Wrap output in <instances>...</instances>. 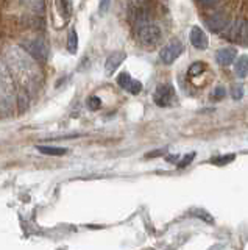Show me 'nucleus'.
Wrapping results in <instances>:
<instances>
[{
	"mask_svg": "<svg viewBox=\"0 0 248 250\" xmlns=\"http://www.w3.org/2000/svg\"><path fill=\"white\" fill-rule=\"evenodd\" d=\"M55 8H57V13L64 21L71 19V16H72V0H55Z\"/></svg>",
	"mask_w": 248,
	"mask_h": 250,
	"instance_id": "obj_10",
	"label": "nucleus"
},
{
	"mask_svg": "<svg viewBox=\"0 0 248 250\" xmlns=\"http://www.w3.org/2000/svg\"><path fill=\"white\" fill-rule=\"evenodd\" d=\"M76 49H78V35H76V31L72 28L67 35V50L71 53H75Z\"/></svg>",
	"mask_w": 248,
	"mask_h": 250,
	"instance_id": "obj_14",
	"label": "nucleus"
},
{
	"mask_svg": "<svg viewBox=\"0 0 248 250\" xmlns=\"http://www.w3.org/2000/svg\"><path fill=\"white\" fill-rule=\"evenodd\" d=\"M125 58H127L125 52H114V53H111L110 57L106 58V61H105V72H106V75L114 74L115 70L119 69V66L122 64V62L125 61Z\"/></svg>",
	"mask_w": 248,
	"mask_h": 250,
	"instance_id": "obj_7",
	"label": "nucleus"
},
{
	"mask_svg": "<svg viewBox=\"0 0 248 250\" xmlns=\"http://www.w3.org/2000/svg\"><path fill=\"white\" fill-rule=\"evenodd\" d=\"M205 25L211 31H214V33H220L222 30L228 28L229 18H228V14H225V13H215L212 16H209L205 21Z\"/></svg>",
	"mask_w": 248,
	"mask_h": 250,
	"instance_id": "obj_6",
	"label": "nucleus"
},
{
	"mask_svg": "<svg viewBox=\"0 0 248 250\" xmlns=\"http://www.w3.org/2000/svg\"><path fill=\"white\" fill-rule=\"evenodd\" d=\"M162 152H164V150H156V152H154V153H149V155H147V158H154V156H158V155H162Z\"/></svg>",
	"mask_w": 248,
	"mask_h": 250,
	"instance_id": "obj_26",
	"label": "nucleus"
},
{
	"mask_svg": "<svg viewBox=\"0 0 248 250\" xmlns=\"http://www.w3.org/2000/svg\"><path fill=\"white\" fill-rule=\"evenodd\" d=\"M236 55H237V52L234 47H223V49L217 52L215 60L220 66H229L231 62L236 60Z\"/></svg>",
	"mask_w": 248,
	"mask_h": 250,
	"instance_id": "obj_9",
	"label": "nucleus"
},
{
	"mask_svg": "<svg viewBox=\"0 0 248 250\" xmlns=\"http://www.w3.org/2000/svg\"><path fill=\"white\" fill-rule=\"evenodd\" d=\"M191 42L192 45L195 47V49H200V50H205L208 47V36L203 30H201L200 27H193L191 30Z\"/></svg>",
	"mask_w": 248,
	"mask_h": 250,
	"instance_id": "obj_8",
	"label": "nucleus"
},
{
	"mask_svg": "<svg viewBox=\"0 0 248 250\" xmlns=\"http://www.w3.org/2000/svg\"><path fill=\"white\" fill-rule=\"evenodd\" d=\"M127 91L131 92V94H134V96H136V94H139V92L142 91V83L137 82V80H133V82L130 83L128 88H127Z\"/></svg>",
	"mask_w": 248,
	"mask_h": 250,
	"instance_id": "obj_20",
	"label": "nucleus"
},
{
	"mask_svg": "<svg viewBox=\"0 0 248 250\" xmlns=\"http://www.w3.org/2000/svg\"><path fill=\"white\" fill-rule=\"evenodd\" d=\"M110 6H111V0H100V3H98L100 14H106L108 10H110Z\"/></svg>",
	"mask_w": 248,
	"mask_h": 250,
	"instance_id": "obj_21",
	"label": "nucleus"
},
{
	"mask_svg": "<svg viewBox=\"0 0 248 250\" xmlns=\"http://www.w3.org/2000/svg\"><path fill=\"white\" fill-rule=\"evenodd\" d=\"M22 5L30 8V10L36 14H44V11H45L44 0H22Z\"/></svg>",
	"mask_w": 248,
	"mask_h": 250,
	"instance_id": "obj_13",
	"label": "nucleus"
},
{
	"mask_svg": "<svg viewBox=\"0 0 248 250\" xmlns=\"http://www.w3.org/2000/svg\"><path fill=\"white\" fill-rule=\"evenodd\" d=\"M234 158H236L234 155H223V156H217V158H212V163L219 164V166H225V164L231 163Z\"/></svg>",
	"mask_w": 248,
	"mask_h": 250,
	"instance_id": "obj_18",
	"label": "nucleus"
},
{
	"mask_svg": "<svg viewBox=\"0 0 248 250\" xmlns=\"http://www.w3.org/2000/svg\"><path fill=\"white\" fill-rule=\"evenodd\" d=\"M131 82H133V78H131V75L128 72H122L117 77V84L120 86V88H123V89H127Z\"/></svg>",
	"mask_w": 248,
	"mask_h": 250,
	"instance_id": "obj_16",
	"label": "nucleus"
},
{
	"mask_svg": "<svg viewBox=\"0 0 248 250\" xmlns=\"http://www.w3.org/2000/svg\"><path fill=\"white\" fill-rule=\"evenodd\" d=\"M36 150L44 153V155L61 156V155H66L67 148H64V147H52V146H36Z\"/></svg>",
	"mask_w": 248,
	"mask_h": 250,
	"instance_id": "obj_11",
	"label": "nucleus"
},
{
	"mask_svg": "<svg viewBox=\"0 0 248 250\" xmlns=\"http://www.w3.org/2000/svg\"><path fill=\"white\" fill-rule=\"evenodd\" d=\"M200 3L206 6V8H214L220 3V0H200Z\"/></svg>",
	"mask_w": 248,
	"mask_h": 250,
	"instance_id": "obj_23",
	"label": "nucleus"
},
{
	"mask_svg": "<svg viewBox=\"0 0 248 250\" xmlns=\"http://www.w3.org/2000/svg\"><path fill=\"white\" fill-rule=\"evenodd\" d=\"M193 158H195V153H193V152H192L191 155H186L184 158H183L180 163H178V167H186V166H189Z\"/></svg>",
	"mask_w": 248,
	"mask_h": 250,
	"instance_id": "obj_22",
	"label": "nucleus"
},
{
	"mask_svg": "<svg viewBox=\"0 0 248 250\" xmlns=\"http://www.w3.org/2000/svg\"><path fill=\"white\" fill-rule=\"evenodd\" d=\"M183 50H184V45L181 44V41L173 39V41H170L164 49L161 50L159 58L164 64H172V62L183 53Z\"/></svg>",
	"mask_w": 248,
	"mask_h": 250,
	"instance_id": "obj_5",
	"label": "nucleus"
},
{
	"mask_svg": "<svg viewBox=\"0 0 248 250\" xmlns=\"http://www.w3.org/2000/svg\"><path fill=\"white\" fill-rule=\"evenodd\" d=\"M20 47L24 49L30 57L33 60L39 61V62H45L49 60L50 55V47L49 44L41 38H33V39H25L24 42L20 44Z\"/></svg>",
	"mask_w": 248,
	"mask_h": 250,
	"instance_id": "obj_1",
	"label": "nucleus"
},
{
	"mask_svg": "<svg viewBox=\"0 0 248 250\" xmlns=\"http://www.w3.org/2000/svg\"><path fill=\"white\" fill-rule=\"evenodd\" d=\"M234 70L239 78H245L248 75V57L244 55V57H240L237 61H236V66H234Z\"/></svg>",
	"mask_w": 248,
	"mask_h": 250,
	"instance_id": "obj_12",
	"label": "nucleus"
},
{
	"mask_svg": "<svg viewBox=\"0 0 248 250\" xmlns=\"http://www.w3.org/2000/svg\"><path fill=\"white\" fill-rule=\"evenodd\" d=\"M137 39L144 45H154L161 39V30L154 23L145 22L137 27Z\"/></svg>",
	"mask_w": 248,
	"mask_h": 250,
	"instance_id": "obj_2",
	"label": "nucleus"
},
{
	"mask_svg": "<svg viewBox=\"0 0 248 250\" xmlns=\"http://www.w3.org/2000/svg\"><path fill=\"white\" fill-rule=\"evenodd\" d=\"M195 213H197V214H195L197 217H200V219H201V217H203V219H205V221H206V222H212V217H211V216H208V213H206V211H201V209H195Z\"/></svg>",
	"mask_w": 248,
	"mask_h": 250,
	"instance_id": "obj_24",
	"label": "nucleus"
},
{
	"mask_svg": "<svg viewBox=\"0 0 248 250\" xmlns=\"http://www.w3.org/2000/svg\"><path fill=\"white\" fill-rule=\"evenodd\" d=\"M176 100L175 89L172 84H159L153 94V102L158 106H170Z\"/></svg>",
	"mask_w": 248,
	"mask_h": 250,
	"instance_id": "obj_4",
	"label": "nucleus"
},
{
	"mask_svg": "<svg viewBox=\"0 0 248 250\" xmlns=\"http://www.w3.org/2000/svg\"><path fill=\"white\" fill-rule=\"evenodd\" d=\"M231 97L234 100H240L244 97V88L240 84H234L231 88Z\"/></svg>",
	"mask_w": 248,
	"mask_h": 250,
	"instance_id": "obj_19",
	"label": "nucleus"
},
{
	"mask_svg": "<svg viewBox=\"0 0 248 250\" xmlns=\"http://www.w3.org/2000/svg\"><path fill=\"white\" fill-rule=\"evenodd\" d=\"M205 62L203 61H197V62H193V64L189 67V70H188V74L191 75V77H195V75H198V74H201L205 70Z\"/></svg>",
	"mask_w": 248,
	"mask_h": 250,
	"instance_id": "obj_15",
	"label": "nucleus"
},
{
	"mask_svg": "<svg viewBox=\"0 0 248 250\" xmlns=\"http://www.w3.org/2000/svg\"><path fill=\"white\" fill-rule=\"evenodd\" d=\"M88 108L91 109V111H97V109L102 106V99L97 97V96H91L86 102Z\"/></svg>",
	"mask_w": 248,
	"mask_h": 250,
	"instance_id": "obj_17",
	"label": "nucleus"
},
{
	"mask_svg": "<svg viewBox=\"0 0 248 250\" xmlns=\"http://www.w3.org/2000/svg\"><path fill=\"white\" fill-rule=\"evenodd\" d=\"M225 94H227V89L222 88V86H219V88H217V89L214 91L212 97H214V99H222V97H225Z\"/></svg>",
	"mask_w": 248,
	"mask_h": 250,
	"instance_id": "obj_25",
	"label": "nucleus"
},
{
	"mask_svg": "<svg viewBox=\"0 0 248 250\" xmlns=\"http://www.w3.org/2000/svg\"><path fill=\"white\" fill-rule=\"evenodd\" d=\"M228 38L239 45H248V21L237 19L231 27H228Z\"/></svg>",
	"mask_w": 248,
	"mask_h": 250,
	"instance_id": "obj_3",
	"label": "nucleus"
}]
</instances>
